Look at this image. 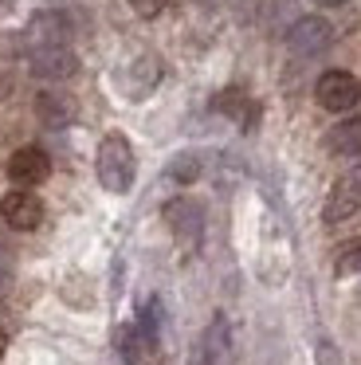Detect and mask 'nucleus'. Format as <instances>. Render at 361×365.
Instances as JSON below:
<instances>
[{
  "label": "nucleus",
  "mask_w": 361,
  "mask_h": 365,
  "mask_svg": "<svg viewBox=\"0 0 361 365\" xmlns=\"http://www.w3.org/2000/svg\"><path fill=\"white\" fill-rule=\"evenodd\" d=\"M94 169H98V181H102V189H106V192H126L133 185V169H138V165H133L130 142H126L122 134L102 138Z\"/></svg>",
  "instance_id": "obj_1"
},
{
  "label": "nucleus",
  "mask_w": 361,
  "mask_h": 365,
  "mask_svg": "<svg viewBox=\"0 0 361 365\" xmlns=\"http://www.w3.org/2000/svg\"><path fill=\"white\" fill-rule=\"evenodd\" d=\"M314 95H318V103L326 106V110L345 114L350 106H357L361 87H357V79H353L350 71H326L318 79V87H314Z\"/></svg>",
  "instance_id": "obj_2"
},
{
  "label": "nucleus",
  "mask_w": 361,
  "mask_h": 365,
  "mask_svg": "<svg viewBox=\"0 0 361 365\" xmlns=\"http://www.w3.org/2000/svg\"><path fill=\"white\" fill-rule=\"evenodd\" d=\"M0 216H4L8 228L31 232V228H39V220H44V200H39L36 192H28V189H12V192H4V200H0Z\"/></svg>",
  "instance_id": "obj_3"
},
{
  "label": "nucleus",
  "mask_w": 361,
  "mask_h": 365,
  "mask_svg": "<svg viewBox=\"0 0 361 365\" xmlns=\"http://www.w3.org/2000/svg\"><path fill=\"white\" fill-rule=\"evenodd\" d=\"M330 40H334V28H330V20L322 16H302L295 20V28H290L287 43L295 56H318V51L330 48Z\"/></svg>",
  "instance_id": "obj_4"
},
{
  "label": "nucleus",
  "mask_w": 361,
  "mask_h": 365,
  "mask_svg": "<svg viewBox=\"0 0 361 365\" xmlns=\"http://www.w3.org/2000/svg\"><path fill=\"white\" fill-rule=\"evenodd\" d=\"M47 173H51V161L39 145H24L8 158V177H12L20 189H31V185H44Z\"/></svg>",
  "instance_id": "obj_5"
},
{
  "label": "nucleus",
  "mask_w": 361,
  "mask_h": 365,
  "mask_svg": "<svg viewBox=\"0 0 361 365\" xmlns=\"http://www.w3.org/2000/svg\"><path fill=\"white\" fill-rule=\"evenodd\" d=\"M165 220H169L173 236H177L180 244H188V247H193L196 240H200V232H204V212H200V205L188 200V197L169 200V205H165Z\"/></svg>",
  "instance_id": "obj_6"
},
{
  "label": "nucleus",
  "mask_w": 361,
  "mask_h": 365,
  "mask_svg": "<svg viewBox=\"0 0 361 365\" xmlns=\"http://www.w3.org/2000/svg\"><path fill=\"white\" fill-rule=\"evenodd\" d=\"M31 75L36 79H47V83H59V79H71L78 71V59L71 48H44V51H31Z\"/></svg>",
  "instance_id": "obj_7"
},
{
  "label": "nucleus",
  "mask_w": 361,
  "mask_h": 365,
  "mask_svg": "<svg viewBox=\"0 0 361 365\" xmlns=\"http://www.w3.org/2000/svg\"><path fill=\"white\" fill-rule=\"evenodd\" d=\"M24 40L31 43V51H44V48H67V16H59V12H39L36 20L28 24V32H24Z\"/></svg>",
  "instance_id": "obj_8"
},
{
  "label": "nucleus",
  "mask_w": 361,
  "mask_h": 365,
  "mask_svg": "<svg viewBox=\"0 0 361 365\" xmlns=\"http://www.w3.org/2000/svg\"><path fill=\"white\" fill-rule=\"evenodd\" d=\"M157 354V334H149L141 322L122 330V361L126 365H153Z\"/></svg>",
  "instance_id": "obj_9"
},
{
  "label": "nucleus",
  "mask_w": 361,
  "mask_h": 365,
  "mask_svg": "<svg viewBox=\"0 0 361 365\" xmlns=\"http://www.w3.org/2000/svg\"><path fill=\"white\" fill-rule=\"evenodd\" d=\"M36 114L44 126L51 130H63L75 122V98L71 95H59V91H44V95L36 98Z\"/></svg>",
  "instance_id": "obj_10"
},
{
  "label": "nucleus",
  "mask_w": 361,
  "mask_h": 365,
  "mask_svg": "<svg viewBox=\"0 0 361 365\" xmlns=\"http://www.w3.org/2000/svg\"><path fill=\"white\" fill-rule=\"evenodd\" d=\"M200 354L208 365H232V330H228L224 314H216L204 330V341H200Z\"/></svg>",
  "instance_id": "obj_11"
},
{
  "label": "nucleus",
  "mask_w": 361,
  "mask_h": 365,
  "mask_svg": "<svg viewBox=\"0 0 361 365\" xmlns=\"http://www.w3.org/2000/svg\"><path fill=\"white\" fill-rule=\"evenodd\" d=\"M357 205H361V192L353 189V181H337L334 192H330V200H326V224L350 220V216L357 212Z\"/></svg>",
  "instance_id": "obj_12"
},
{
  "label": "nucleus",
  "mask_w": 361,
  "mask_h": 365,
  "mask_svg": "<svg viewBox=\"0 0 361 365\" xmlns=\"http://www.w3.org/2000/svg\"><path fill=\"white\" fill-rule=\"evenodd\" d=\"M326 145H330L334 153H357V150H361V118H345V122H337V126L330 130Z\"/></svg>",
  "instance_id": "obj_13"
},
{
  "label": "nucleus",
  "mask_w": 361,
  "mask_h": 365,
  "mask_svg": "<svg viewBox=\"0 0 361 365\" xmlns=\"http://www.w3.org/2000/svg\"><path fill=\"white\" fill-rule=\"evenodd\" d=\"M353 271H361V240L337 247V275H353Z\"/></svg>",
  "instance_id": "obj_14"
},
{
  "label": "nucleus",
  "mask_w": 361,
  "mask_h": 365,
  "mask_svg": "<svg viewBox=\"0 0 361 365\" xmlns=\"http://www.w3.org/2000/svg\"><path fill=\"white\" fill-rule=\"evenodd\" d=\"M173 181H180V185H188V181H196L200 177V158H193V153H180L177 161H173Z\"/></svg>",
  "instance_id": "obj_15"
},
{
  "label": "nucleus",
  "mask_w": 361,
  "mask_h": 365,
  "mask_svg": "<svg viewBox=\"0 0 361 365\" xmlns=\"http://www.w3.org/2000/svg\"><path fill=\"white\" fill-rule=\"evenodd\" d=\"M130 9L138 12L141 20H153V16H161V12L169 9V0H130Z\"/></svg>",
  "instance_id": "obj_16"
},
{
  "label": "nucleus",
  "mask_w": 361,
  "mask_h": 365,
  "mask_svg": "<svg viewBox=\"0 0 361 365\" xmlns=\"http://www.w3.org/2000/svg\"><path fill=\"white\" fill-rule=\"evenodd\" d=\"M216 110H224V114H240L243 110V91H224V95L216 98Z\"/></svg>",
  "instance_id": "obj_17"
},
{
  "label": "nucleus",
  "mask_w": 361,
  "mask_h": 365,
  "mask_svg": "<svg viewBox=\"0 0 361 365\" xmlns=\"http://www.w3.org/2000/svg\"><path fill=\"white\" fill-rule=\"evenodd\" d=\"M318 365H337V349H334V341H318Z\"/></svg>",
  "instance_id": "obj_18"
},
{
  "label": "nucleus",
  "mask_w": 361,
  "mask_h": 365,
  "mask_svg": "<svg viewBox=\"0 0 361 365\" xmlns=\"http://www.w3.org/2000/svg\"><path fill=\"white\" fill-rule=\"evenodd\" d=\"M314 4H322V9H342L345 0H314Z\"/></svg>",
  "instance_id": "obj_19"
},
{
  "label": "nucleus",
  "mask_w": 361,
  "mask_h": 365,
  "mask_svg": "<svg viewBox=\"0 0 361 365\" xmlns=\"http://www.w3.org/2000/svg\"><path fill=\"white\" fill-rule=\"evenodd\" d=\"M8 291V267H0V294Z\"/></svg>",
  "instance_id": "obj_20"
},
{
  "label": "nucleus",
  "mask_w": 361,
  "mask_h": 365,
  "mask_svg": "<svg viewBox=\"0 0 361 365\" xmlns=\"http://www.w3.org/2000/svg\"><path fill=\"white\" fill-rule=\"evenodd\" d=\"M350 181H353V189H357V192H361V165H357V169H353V177H350Z\"/></svg>",
  "instance_id": "obj_21"
},
{
  "label": "nucleus",
  "mask_w": 361,
  "mask_h": 365,
  "mask_svg": "<svg viewBox=\"0 0 361 365\" xmlns=\"http://www.w3.org/2000/svg\"><path fill=\"white\" fill-rule=\"evenodd\" d=\"M12 12V0H0V16H8Z\"/></svg>",
  "instance_id": "obj_22"
},
{
  "label": "nucleus",
  "mask_w": 361,
  "mask_h": 365,
  "mask_svg": "<svg viewBox=\"0 0 361 365\" xmlns=\"http://www.w3.org/2000/svg\"><path fill=\"white\" fill-rule=\"evenodd\" d=\"M4 349H8V334L0 330V357H4Z\"/></svg>",
  "instance_id": "obj_23"
},
{
  "label": "nucleus",
  "mask_w": 361,
  "mask_h": 365,
  "mask_svg": "<svg viewBox=\"0 0 361 365\" xmlns=\"http://www.w3.org/2000/svg\"><path fill=\"white\" fill-rule=\"evenodd\" d=\"M193 365H208V361H204V354H196V357H193Z\"/></svg>",
  "instance_id": "obj_24"
}]
</instances>
